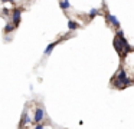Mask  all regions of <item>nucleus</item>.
<instances>
[{
	"instance_id": "1",
	"label": "nucleus",
	"mask_w": 134,
	"mask_h": 129,
	"mask_svg": "<svg viewBox=\"0 0 134 129\" xmlns=\"http://www.w3.org/2000/svg\"><path fill=\"white\" fill-rule=\"evenodd\" d=\"M45 113H43V109L38 108L36 109V113H35V122H42V119H43Z\"/></svg>"
},
{
	"instance_id": "2",
	"label": "nucleus",
	"mask_w": 134,
	"mask_h": 129,
	"mask_svg": "<svg viewBox=\"0 0 134 129\" xmlns=\"http://www.w3.org/2000/svg\"><path fill=\"white\" fill-rule=\"evenodd\" d=\"M19 22H20V10H18V9H16V10L13 11V24L18 26Z\"/></svg>"
},
{
	"instance_id": "3",
	"label": "nucleus",
	"mask_w": 134,
	"mask_h": 129,
	"mask_svg": "<svg viewBox=\"0 0 134 129\" xmlns=\"http://www.w3.org/2000/svg\"><path fill=\"white\" fill-rule=\"evenodd\" d=\"M61 40H62V39H61ZM61 40H56V42L51 43V45H49V46H48V47H46V50H45V54H46V56H49V54H51V52L53 50V47H55V46L58 45V43H61Z\"/></svg>"
},
{
	"instance_id": "4",
	"label": "nucleus",
	"mask_w": 134,
	"mask_h": 129,
	"mask_svg": "<svg viewBox=\"0 0 134 129\" xmlns=\"http://www.w3.org/2000/svg\"><path fill=\"white\" fill-rule=\"evenodd\" d=\"M78 27H79V24L76 22H74V20H69V22H68V29H69V30H76Z\"/></svg>"
},
{
	"instance_id": "5",
	"label": "nucleus",
	"mask_w": 134,
	"mask_h": 129,
	"mask_svg": "<svg viewBox=\"0 0 134 129\" xmlns=\"http://www.w3.org/2000/svg\"><path fill=\"white\" fill-rule=\"evenodd\" d=\"M107 19L110 20V22L113 23V24L115 26V27H120V23H118V20L115 19V16H111V14H108V16H107Z\"/></svg>"
},
{
	"instance_id": "6",
	"label": "nucleus",
	"mask_w": 134,
	"mask_h": 129,
	"mask_svg": "<svg viewBox=\"0 0 134 129\" xmlns=\"http://www.w3.org/2000/svg\"><path fill=\"white\" fill-rule=\"evenodd\" d=\"M59 6H61V9H64V10H66V9H69V2L68 0H62L61 3H59Z\"/></svg>"
},
{
	"instance_id": "7",
	"label": "nucleus",
	"mask_w": 134,
	"mask_h": 129,
	"mask_svg": "<svg viewBox=\"0 0 134 129\" xmlns=\"http://www.w3.org/2000/svg\"><path fill=\"white\" fill-rule=\"evenodd\" d=\"M97 14H98V10H97V9H91V11H90V19H94Z\"/></svg>"
},
{
	"instance_id": "8",
	"label": "nucleus",
	"mask_w": 134,
	"mask_h": 129,
	"mask_svg": "<svg viewBox=\"0 0 134 129\" xmlns=\"http://www.w3.org/2000/svg\"><path fill=\"white\" fill-rule=\"evenodd\" d=\"M13 30H15V24H6L4 32H13Z\"/></svg>"
},
{
	"instance_id": "9",
	"label": "nucleus",
	"mask_w": 134,
	"mask_h": 129,
	"mask_svg": "<svg viewBox=\"0 0 134 129\" xmlns=\"http://www.w3.org/2000/svg\"><path fill=\"white\" fill-rule=\"evenodd\" d=\"M27 122H30V119H29V116H27V115H25V118H23V122L20 123V126H23L25 123H27Z\"/></svg>"
},
{
	"instance_id": "10",
	"label": "nucleus",
	"mask_w": 134,
	"mask_h": 129,
	"mask_svg": "<svg viewBox=\"0 0 134 129\" xmlns=\"http://www.w3.org/2000/svg\"><path fill=\"white\" fill-rule=\"evenodd\" d=\"M7 2H10V3H13V2H15V0H7Z\"/></svg>"
}]
</instances>
